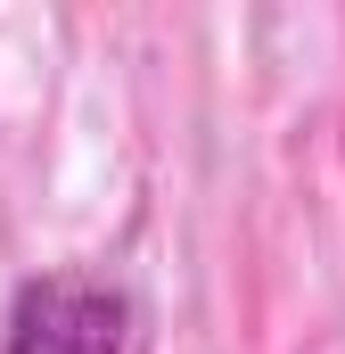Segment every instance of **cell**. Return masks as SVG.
<instances>
[{
    "label": "cell",
    "instance_id": "1",
    "mask_svg": "<svg viewBox=\"0 0 345 354\" xmlns=\"http://www.w3.org/2000/svg\"><path fill=\"white\" fill-rule=\"evenodd\" d=\"M0 354H132V297L99 272H33L8 297Z\"/></svg>",
    "mask_w": 345,
    "mask_h": 354
}]
</instances>
